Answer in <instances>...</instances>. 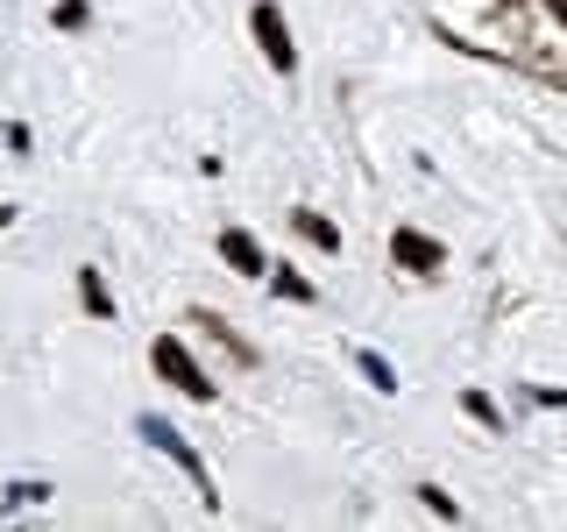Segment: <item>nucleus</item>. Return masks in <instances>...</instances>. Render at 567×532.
I'll list each match as a JSON object with an SVG mask.
<instances>
[{
	"label": "nucleus",
	"instance_id": "1",
	"mask_svg": "<svg viewBox=\"0 0 567 532\" xmlns=\"http://www.w3.org/2000/svg\"><path fill=\"white\" fill-rule=\"evenodd\" d=\"M156 369H164V377L185 390V398H213V383L199 377V362H192V355L177 348V341H156Z\"/></svg>",
	"mask_w": 567,
	"mask_h": 532
},
{
	"label": "nucleus",
	"instance_id": "2",
	"mask_svg": "<svg viewBox=\"0 0 567 532\" xmlns=\"http://www.w3.org/2000/svg\"><path fill=\"white\" fill-rule=\"evenodd\" d=\"M248 22H256V35H262V58H270V64H284V71H291V35H284V14L270 8V0H262V8H256V14H248Z\"/></svg>",
	"mask_w": 567,
	"mask_h": 532
},
{
	"label": "nucleus",
	"instance_id": "3",
	"mask_svg": "<svg viewBox=\"0 0 567 532\" xmlns=\"http://www.w3.org/2000/svg\"><path fill=\"white\" fill-rule=\"evenodd\" d=\"M390 256H398L404 270H440V242L433 235H412V227H398V235H390Z\"/></svg>",
	"mask_w": 567,
	"mask_h": 532
},
{
	"label": "nucleus",
	"instance_id": "4",
	"mask_svg": "<svg viewBox=\"0 0 567 532\" xmlns=\"http://www.w3.org/2000/svg\"><path fill=\"white\" fill-rule=\"evenodd\" d=\"M220 248H227V263H235L241 277H262V256H256V242H248L241 227H235V235H220Z\"/></svg>",
	"mask_w": 567,
	"mask_h": 532
},
{
	"label": "nucleus",
	"instance_id": "5",
	"mask_svg": "<svg viewBox=\"0 0 567 532\" xmlns=\"http://www.w3.org/2000/svg\"><path fill=\"white\" fill-rule=\"evenodd\" d=\"M298 235H306L312 248H341V235H333V227L319 221V213H298Z\"/></svg>",
	"mask_w": 567,
	"mask_h": 532
},
{
	"label": "nucleus",
	"instance_id": "6",
	"mask_svg": "<svg viewBox=\"0 0 567 532\" xmlns=\"http://www.w3.org/2000/svg\"><path fill=\"white\" fill-rule=\"evenodd\" d=\"M277 291H284V298H312V284L298 277V270H277Z\"/></svg>",
	"mask_w": 567,
	"mask_h": 532
}]
</instances>
